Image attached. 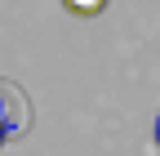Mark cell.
Returning <instances> with one entry per match:
<instances>
[{
    "mask_svg": "<svg viewBox=\"0 0 160 156\" xmlns=\"http://www.w3.org/2000/svg\"><path fill=\"white\" fill-rule=\"evenodd\" d=\"M13 103H22V89H18V85H9V81H0V147L27 129V121H22V116L13 121Z\"/></svg>",
    "mask_w": 160,
    "mask_h": 156,
    "instance_id": "1",
    "label": "cell"
},
{
    "mask_svg": "<svg viewBox=\"0 0 160 156\" xmlns=\"http://www.w3.org/2000/svg\"><path fill=\"white\" fill-rule=\"evenodd\" d=\"M62 9L76 13V18H98V13L107 9V0H62Z\"/></svg>",
    "mask_w": 160,
    "mask_h": 156,
    "instance_id": "2",
    "label": "cell"
},
{
    "mask_svg": "<svg viewBox=\"0 0 160 156\" xmlns=\"http://www.w3.org/2000/svg\"><path fill=\"white\" fill-rule=\"evenodd\" d=\"M156 143H160V121H156Z\"/></svg>",
    "mask_w": 160,
    "mask_h": 156,
    "instance_id": "3",
    "label": "cell"
}]
</instances>
